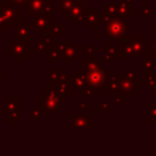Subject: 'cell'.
<instances>
[{"instance_id": "obj_20", "label": "cell", "mask_w": 156, "mask_h": 156, "mask_svg": "<svg viewBox=\"0 0 156 156\" xmlns=\"http://www.w3.org/2000/svg\"><path fill=\"white\" fill-rule=\"evenodd\" d=\"M144 74V78H143V84H147V87L149 85H151V84H154L155 82H156V73H152V72H146V73H143Z\"/></svg>"}, {"instance_id": "obj_18", "label": "cell", "mask_w": 156, "mask_h": 156, "mask_svg": "<svg viewBox=\"0 0 156 156\" xmlns=\"http://www.w3.org/2000/svg\"><path fill=\"white\" fill-rule=\"evenodd\" d=\"M82 96L88 98V100L90 101L93 98L98 96V91H96V89H95V88H91V87L87 85L85 88H83V89H82Z\"/></svg>"}, {"instance_id": "obj_5", "label": "cell", "mask_w": 156, "mask_h": 156, "mask_svg": "<svg viewBox=\"0 0 156 156\" xmlns=\"http://www.w3.org/2000/svg\"><path fill=\"white\" fill-rule=\"evenodd\" d=\"M119 78V94L123 95H135L136 91H140L143 88V82L138 80L127 74L118 76Z\"/></svg>"}, {"instance_id": "obj_25", "label": "cell", "mask_w": 156, "mask_h": 156, "mask_svg": "<svg viewBox=\"0 0 156 156\" xmlns=\"http://www.w3.org/2000/svg\"><path fill=\"white\" fill-rule=\"evenodd\" d=\"M41 115H43L41 110H39V108H33V110H32V116H33V117H35V118H40Z\"/></svg>"}, {"instance_id": "obj_23", "label": "cell", "mask_w": 156, "mask_h": 156, "mask_svg": "<svg viewBox=\"0 0 156 156\" xmlns=\"http://www.w3.org/2000/svg\"><path fill=\"white\" fill-rule=\"evenodd\" d=\"M108 108H110L108 102L102 101V102H99V105H98V110H99V112H101V113H106V112H108Z\"/></svg>"}, {"instance_id": "obj_30", "label": "cell", "mask_w": 156, "mask_h": 156, "mask_svg": "<svg viewBox=\"0 0 156 156\" xmlns=\"http://www.w3.org/2000/svg\"><path fill=\"white\" fill-rule=\"evenodd\" d=\"M76 4H80V5H85V0H74Z\"/></svg>"}, {"instance_id": "obj_16", "label": "cell", "mask_w": 156, "mask_h": 156, "mask_svg": "<svg viewBox=\"0 0 156 156\" xmlns=\"http://www.w3.org/2000/svg\"><path fill=\"white\" fill-rule=\"evenodd\" d=\"M4 105H5V108L11 113V112H16L17 108H18V99H15V98H6L5 101H4Z\"/></svg>"}, {"instance_id": "obj_10", "label": "cell", "mask_w": 156, "mask_h": 156, "mask_svg": "<svg viewBox=\"0 0 156 156\" xmlns=\"http://www.w3.org/2000/svg\"><path fill=\"white\" fill-rule=\"evenodd\" d=\"M85 5H80V4H76L73 6V9L66 13V18L69 20L71 23L76 24V23H80L85 21Z\"/></svg>"}, {"instance_id": "obj_24", "label": "cell", "mask_w": 156, "mask_h": 156, "mask_svg": "<svg viewBox=\"0 0 156 156\" xmlns=\"http://www.w3.org/2000/svg\"><path fill=\"white\" fill-rule=\"evenodd\" d=\"M51 33H52V34L58 33V35H63V26H62V24H58V27H57V26H54Z\"/></svg>"}, {"instance_id": "obj_29", "label": "cell", "mask_w": 156, "mask_h": 156, "mask_svg": "<svg viewBox=\"0 0 156 156\" xmlns=\"http://www.w3.org/2000/svg\"><path fill=\"white\" fill-rule=\"evenodd\" d=\"M122 101H124V95H123L121 99H117V98L115 99V106H119V104H121Z\"/></svg>"}, {"instance_id": "obj_7", "label": "cell", "mask_w": 156, "mask_h": 156, "mask_svg": "<svg viewBox=\"0 0 156 156\" xmlns=\"http://www.w3.org/2000/svg\"><path fill=\"white\" fill-rule=\"evenodd\" d=\"M68 80H69V85L72 90H78V89H83L88 85V80H87V71L84 68H79L77 69L73 74L68 76Z\"/></svg>"}, {"instance_id": "obj_1", "label": "cell", "mask_w": 156, "mask_h": 156, "mask_svg": "<svg viewBox=\"0 0 156 156\" xmlns=\"http://www.w3.org/2000/svg\"><path fill=\"white\" fill-rule=\"evenodd\" d=\"M117 46V56L119 57H140L145 55L147 37L145 35H124Z\"/></svg>"}, {"instance_id": "obj_3", "label": "cell", "mask_w": 156, "mask_h": 156, "mask_svg": "<svg viewBox=\"0 0 156 156\" xmlns=\"http://www.w3.org/2000/svg\"><path fill=\"white\" fill-rule=\"evenodd\" d=\"M32 26L41 35L51 33L52 32V27H54L51 13H49V12L33 13L32 15Z\"/></svg>"}, {"instance_id": "obj_27", "label": "cell", "mask_w": 156, "mask_h": 156, "mask_svg": "<svg viewBox=\"0 0 156 156\" xmlns=\"http://www.w3.org/2000/svg\"><path fill=\"white\" fill-rule=\"evenodd\" d=\"M27 1L28 0H11V2L12 4H15V5H27Z\"/></svg>"}, {"instance_id": "obj_31", "label": "cell", "mask_w": 156, "mask_h": 156, "mask_svg": "<svg viewBox=\"0 0 156 156\" xmlns=\"http://www.w3.org/2000/svg\"><path fill=\"white\" fill-rule=\"evenodd\" d=\"M154 37H155V40H156V24L154 27Z\"/></svg>"}, {"instance_id": "obj_15", "label": "cell", "mask_w": 156, "mask_h": 156, "mask_svg": "<svg viewBox=\"0 0 156 156\" xmlns=\"http://www.w3.org/2000/svg\"><path fill=\"white\" fill-rule=\"evenodd\" d=\"M104 15L110 17H117L118 4L117 2H104Z\"/></svg>"}, {"instance_id": "obj_22", "label": "cell", "mask_w": 156, "mask_h": 156, "mask_svg": "<svg viewBox=\"0 0 156 156\" xmlns=\"http://www.w3.org/2000/svg\"><path fill=\"white\" fill-rule=\"evenodd\" d=\"M141 13H143V16H144V17H147V18H152V17H154L152 11L149 9V4H147V2H143Z\"/></svg>"}, {"instance_id": "obj_11", "label": "cell", "mask_w": 156, "mask_h": 156, "mask_svg": "<svg viewBox=\"0 0 156 156\" xmlns=\"http://www.w3.org/2000/svg\"><path fill=\"white\" fill-rule=\"evenodd\" d=\"M10 51H11V56H15V58H17V56H22V58L24 60L27 56L30 55V50L28 51V45L27 43H20V41H11L10 43Z\"/></svg>"}, {"instance_id": "obj_19", "label": "cell", "mask_w": 156, "mask_h": 156, "mask_svg": "<svg viewBox=\"0 0 156 156\" xmlns=\"http://www.w3.org/2000/svg\"><path fill=\"white\" fill-rule=\"evenodd\" d=\"M155 68H156V62H154V61H152L151 58H149V57H145L144 61H143V73L152 72Z\"/></svg>"}, {"instance_id": "obj_28", "label": "cell", "mask_w": 156, "mask_h": 156, "mask_svg": "<svg viewBox=\"0 0 156 156\" xmlns=\"http://www.w3.org/2000/svg\"><path fill=\"white\" fill-rule=\"evenodd\" d=\"M147 88H149V90H151V91H152V94H154V95L156 96V82H155L154 84H151V85H149Z\"/></svg>"}, {"instance_id": "obj_21", "label": "cell", "mask_w": 156, "mask_h": 156, "mask_svg": "<svg viewBox=\"0 0 156 156\" xmlns=\"http://www.w3.org/2000/svg\"><path fill=\"white\" fill-rule=\"evenodd\" d=\"M149 123H156V104H149Z\"/></svg>"}, {"instance_id": "obj_6", "label": "cell", "mask_w": 156, "mask_h": 156, "mask_svg": "<svg viewBox=\"0 0 156 156\" xmlns=\"http://www.w3.org/2000/svg\"><path fill=\"white\" fill-rule=\"evenodd\" d=\"M91 115L90 113H72L71 115V129H91Z\"/></svg>"}, {"instance_id": "obj_8", "label": "cell", "mask_w": 156, "mask_h": 156, "mask_svg": "<svg viewBox=\"0 0 156 156\" xmlns=\"http://www.w3.org/2000/svg\"><path fill=\"white\" fill-rule=\"evenodd\" d=\"M51 9H52V4L49 2L48 0H28L27 1V12H32V13L49 12V10Z\"/></svg>"}, {"instance_id": "obj_4", "label": "cell", "mask_w": 156, "mask_h": 156, "mask_svg": "<svg viewBox=\"0 0 156 156\" xmlns=\"http://www.w3.org/2000/svg\"><path fill=\"white\" fill-rule=\"evenodd\" d=\"M107 74L108 69L106 68H96L93 71H87V80L88 85L95 89H106V83H107Z\"/></svg>"}, {"instance_id": "obj_9", "label": "cell", "mask_w": 156, "mask_h": 156, "mask_svg": "<svg viewBox=\"0 0 156 156\" xmlns=\"http://www.w3.org/2000/svg\"><path fill=\"white\" fill-rule=\"evenodd\" d=\"M102 15L98 12L95 7H89L85 9V22H87V28L90 30H94L99 27V23H101Z\"/></svg>"}, {"instance_id": "obj_26", "label": "cell", "mask_w": 156, "mask_h": 156, "mask_svg": "<svg viewBox=\"0 0 156 156\" xmlns=\"http://www.w3.org/2000/svg\"><path fill=\"white\" fill-rule=\"evenodd\" d=\"M76 107L80 108V111H82L83 113L87 112V104H85V102H76Z\"/></svg>"}, {"instance_id": "obj_17", "label": "cell", "mask_w": 156, "mask_h": 156, "mask_svg": "<svg viewBox=\"0 0 156 156\" xmlns=\"http://www.w3.org/2000/svg\"><path fill=\"white\" fill-rule=\"evenodd\" d=\"M74 5H76L74 0H60V12L66 15L73 9Z\"/></svg>"}, {"instance_id": "obj_12", "label": "cell", "mask_w": 156, "mask_h": 156, "mask_svg": "<svg viewBox=\"0 0 156 156\" xmlns=\"http://www.w3.org/2000/svg\"><path fill=\"white\" fill-rule=\"evenodd\" d=\"M15 34H16V39L22 40V41H29V39H30V29L24 23V21H21L18 23H16Z\"/></svg>"}, {"instance_id": "obj_13", "label": "cell", "mask_w": 156, "mask_h": 156, "mask_svg": "<svg viewBox=\"0 0 156 156\" xmlns=\"http://www.w3.org/2000/svg\"><path fill=\"white\" fill-rule=\"evenodd\" d=\"M0 13L9 21H15L18 17V9L15 6V4H4L0 7Z\"/></svg>"}, {"instance_id": "obj_14", "label": "cell", "mask_w": 156, "mask_h": 156, "mask_svg": "<svg viewBox=\"0 0 156 156\" xmlns=\"http://www.w3.org/2000/svg\"><path fill=\"white\" fill-rule=\"evenodd\" d=\"M99 67H101V66L96 58H93V57L82 58V68H84L85 71H93V69H96Z\"/></svg>"}, {"instance_id": "obj_2", "label": "cell", "mask_w": 156, "mask_h": 156, "mask_svg": "<svg viewBox=\"0 0 156 156\" xmlns=\"http://www.w3.org/2000/svg\"><path fill=\"white\" fill-rule=\"evenodd\" d=\"M101 23L105 24V33L112 40H121L126 35V30L132 27L126 23L123 18L119 17H110L102 13Z\"/></svg>"}]
</instances>
